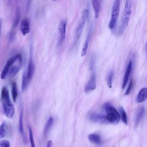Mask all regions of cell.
<instances>
[{
    "instance_id": "1",
    "label": "cell",
    "mask_w": 147,
    "mask_h": 147,
    "mask_svg": "<svg viewBox=\"0 0 147 147\" xmlns=\"http://www.w3.org/2000/svg\"><path fill=\"white\" fill-rule=\"evenodd\" d=\"M1 99L4 114L8 118H12L14 115L15 107L10 100L9 91L5 86L2 88Z\"/></svg>"
},
{
    "instance_id": "2",
    "label": "cell",
    "mask_w": 147,
    "mask_h": 147,
    "mask_svg": "<svg viewBox=\"0 0 147 147\" xmlns=\"http://www.w3.org/2000/svg\"><path fill=\"white\" fill-rule=\"evenodd\" d=\"M131 11V2L130 0H126L121 17V24L118 29V34H122L127 28L130 18Z\"/></svg>"
},
{
    "instance_id": "3",
    "label": "cell",
    "mask_w": 147,
    "mask_h": 147,
    "mask_svg": "<svg viewBox=\"0 0 147 147\" xmlns=\"http://www.w3.org/2000/svg\"><path fill=\"white\" fill-rule=\"evenodd\" d=\"M103 109L106 114H103L106 122L110 123H117L120 120V114L119 112L109 103H105Z\"/></svg>"
},
{
    "instance_id": "4",
    "label": "cell",
    "mask_w": 147,
    "mask_h": 147,
    "mask_svg": "<svg viewBox=\"0 0 147 147\" xmlns=\"http://www.w3.org/2000/svg\"><path fill=\"white\" fill-rule=\"evenodd\" d=\"M88 15H89V10L88 9H84L82 11L80 20L75 29V38H74L75 44L77 43L78 41L80 38L82 32L86 25V23L87 22V18L88 17Z\"/></svg>"
},
{
    "instance_id": "5",
    "label": "cell",
    "mask_w": 147,
    "mask_h": 147,
    "mask_svg": "<svg viewBox=\"0 0 147 147\" xmlns=\"http://www.w3.org/2000/svg\"><path fill=\"white\" fill-rule=\"evenodd\" d=\"M121 0H114L110 20L108 25V27L110 29H113L115 26L119 13Z\"/></svg>"
},
{
    "instance_id": "6",
    "label": "cell",
    "mask_w": 147,
    "mask_h": 147,
    "mask_svg": "<svg viewBox=\"0 0 147 147\" xmlns=\"http://www.w3.org/2000/svg\"><path fill=\"white\" fill-rule=\"evenodd\" d=\"M66 26L67 21L65 20H61L58 26V42L59 45H61L64 41L66 33Z\"/></svg>"
},
{
    "instance_id": "7",
    "label": "cell",
    "mask_w": 147,
    "mask_h": 147,
    "mask_svg": "<svg viewBox=\"0 0 147 147\" xmlns=\"http://www.w3.org/2000/svg\"><path fill=\"white\" fill-rule=\"evenodd\" d=\"M20 54H17L15 56L10 57L6 62V63L5 64L3 69L2 71V72L1 74V79H5L7 75V73L9 72V70L10 68V67L15 63V61L17 60V58L18 57Z\"/></svg>"
},
{
    "instance_id": "8",
    "label": "cell",
    "mask_w": 147,
    "mask_h": 147,
    "mask_svg": "<svg viewBox=\"0 0 147 147\" xmlns=\"http://www.w3.org/2000/svg\"><path fill=\"white\" fill-rule=\"evenodd\" d=\"M14 63L10 67V68L9 70V72L7 73V76H8L10 78H12V77H14V76H16L18 74V72H19L20 69L21 68V67L22 65V60L21 55L17 59V60L16 61V64L14 65Z\"/></svg>"
},
{
    "instance_id": "9",
    "label": "cell",
    "mask_w": 147,
    "mask_h": 147,
    "mask_svg": "<svg viewBox=\"0 0 147 147\" xmlns=\"http://www.w3.org/2000/svg\"><path fill=\"white\" fill-rule=\"evenodd\" d=\"M96 87V77L95 73H92L91 75V77L86 85L84 87V91L86 94L90 92L91 91H94Z\"/></svg>"
},
{
    "instance_id": "10",
    "label": "cell",
    "mask_w": 147,
    "mask_h": 147,
    "mask_svg": "<svg viewBox=\"0 0 147 147\" xmlns=\"http://www.w3.org/2000/svg\"><path fill=\"white\" fill-rule=\"evenodd\" d=\"M132 67H133V62L131 60H130L127 66L125 75H124V77L123 79V82H122V88L123 89L125 87L126 85L127 84V82H128V80L129 78V76L131 74V69H132Z\"/></svg>"
},
{
    "instance_id": "11",
    "label": "cell",
    "mask_w": 147,
    "mask_h": 147,
    "mask_svg": "<svg viewBox=\"0 0 147 147\" xmlns=\"http://www.w3.org/2000/svg\"><path fill=\"white\" fill-rule=\"evenodd\" d=\"M91 34H92V28H90L87 33L86 40L84 41V44H83L82 49V51H81V56L82 57L84 56L87 53L89 43H90V41L91 37Z\"/></svg>"
},
{
    "instance_id": "12",
    "label": "cell",
    "mask_w": 147,
    "mask_h": 147,
    "mask_svg": "<svg viewBox=\"0 0 147 147\" xmlns=\"http://www.w3.org/2000/svg\"><path fill=\"white\" fill-rule=\"evenodd\" d=\"M20 30L24 36L26 35L30 32V24L28 19L24 18L21 21Z\"/></svg>"
},
{
    "instance_id": "13",
    "label": "cell",
    "mask_w": 147,
    "mask_h": 147,
    "mask_svg": "<svg viewBox=\"0 0 147 147\" xmlns=\"http://www.w3.org/2000/svg\"><path fill=\"white\" fill-rule=\"evenodd\" d=\"M26 72V75L28 80L30 82L33 78V76L34 75V65L32 60V56H30L29 63H28V70Z\"/></svg>"
},
{
    "instance_id": "14",
    "label": "cell",
    "mask_w": 147,
    "mask_h": 147,
    "mask_svg": "<svg viewBox=\"0 0 147 147\" xmlns=\"http://www.w3.org/2000/svg\"><path fill=\"white\" fill-rule=\"evenodd\" d=\"M147 98V88H142L139 91L137 97H136V102L137 103H142L144 102Z\"/></svg>"
},
{
    "instance_id": "15",
    "label": "cell",
    "mask_w": 147,
    "mask_h": 147,
    "mask_svg": "<svg viewBox=\"0 0 147 147\" xmlns=\"http://www.w3.org/2000/svg\"><path fill=\"white\" fill-rule=\"evenodd\" d=\"M92 5L94 11L95 18H98L100 10V0H92Z\"/></svg>"
},
{
    "instance_id": "16",
    "label": "cell",
    "mask_w": 147,
    "mask_h": 147,
    "mask_svg": "<svg viewBox=\"0 0 147 147\" xmlns=\"http://www.w3.org/2000/svg\"><path fill=\"white\" fill-rule=\"evenodd\" d=\"M88 138L90 142L95 144H100L102 141L101 138L99 135L95 133H92L89 134L88 136Z\"/></svg>"
},
{
    "instance_id": "17",
    "label": "cell",
    "mask_w": 147,
    "mask_h": 147,
    "mask_svg": "<svg viewBox=\"0 0 147 147\" xmlns=\"http://www.w3.org/2000/svg\"><path fill=\"white\" fill-rule=\"evenodd\" d=\"M53 118L51 117L48 118V119L46 122V123H45L44 128V136H47L48 133L50 129L51 128V127L53 125Z\"/></svg>"
},
{
    "instance_id": "18",
    "label": "cell",
    "mask_w": 147,
    "mask_h": 147,
    "mask_svg": "<svg viewBox=\"0 0 147 147\" xmlns=\"http://www.w3.org/2000/svg\"><path fill=\"white\" fill-rule=\"evenodd\" d=\"M144 113V107L143 106L140 107L137 110V111L136 115V119H135L136 126H137L138 125L139 122L142 119V117H143Z\"/></svg>"
},
{
    "instance_id": "19",
    "label": "cell",
    "mask_w": 147,
    "mask_h": 147,
    "mask_svg": "<svg viewBox=\"0 0 147 147\" xmlns=\"http://www.w3.org/2000/svg\"><path fill=\"white\" fill-rule=\"evenodd\" d=\"M7 124L6 122H2L0 125V140L2 139L7 134Z\"/></svg>"
},
{
    "instance_id": "20",
    "label": "cell",
    "mask_w": 147,
    "mask_h": 147,
    "mask_svg": "<svg viewBox=\"0 0 147 147\" xmlns=\"http://www.w3.org/2000/svg\"><path fill=\"white\" fill-rule=\"evenodd\" d=\"M11 96L13 101L15 102L18 96V90L16 82H13L11 85Z\"/></svg>"
},
{
    "instance_id": "21",
    "label": "cell",
    "mask_w": 147,
    "mask_h": 147,
    "mask_svg": "<svg viewBox=\"0 0 147 147\" xmlns=\"http://www.w3.org/2000/svg\"><path fill=\"white\" fill-rule=\"evenodd\" d=\"M18 130L20 133L24 135V125H23V111L22 110H21L20 114V118H19V123H18Z\"/></svg>"
},
{
    "instance_id": "22",
    "label": "cell",
    "mask_w": 147,
    "mask_h": 147,
    "mask_svg": "<svg viewBox=\"0 0 147 147\" xmlns=\"http://www.w3.org/2000/svg\"><path fill=\"white\" fill-rule=\"evenodd\" d=\"M29 81L28 79L27 78V75H26V72H24L23 75H22V90L24 91L26 90V88L28 87V83H29Z\"/></svg>"
},
{
    "instance_id": "23",
    "label": "cell",
    "mask_w": 147,
    "mask_h": 147,
    "mask_svg": "<svg viewBox=\"0 0 147 147\" xmlns=\"http://www.w3.org/2000/svg\"><path fill=\"white\" fill-rule=\"evenodd\" d=\"M119 114H121L120 118H121L123 123L125 125H127V118L125 110L122 107H121L119 109Z\"/></svg>"
},
{
    "instance_id": "24",
    "label": "cell",
    "mask_w": 147,
    "mask_h": 147,
    "mask_svg": "<svg viewBox=\"0 0 147 147\" xmlns=\"http://www.w3.org/2000/svg\"><path fill=\"white\" fill-rule=\"evenodd\" d=\"M114 76V72L111 71L109 72L107 78V84L109 88H111L112 87V83H113V79Z\"/></svg>"
},
{
    "instance_id": "25",
    "label": "cell",
    "mask_w": 147,
    "mask_h": 147,
    "mask_svg": "<svg viewBox=\"0 0 147 147\" xmlns=\"http://www.w3.org/2000/svg\"><path fill=\"white\" fill-rule=\"evenodd\" d=\"M29 141L30 144V147H35V143L33 137V134L32 131V129L29 126Z\"/></svg>"
},
{
    "instance_id": "26",
    "label": "cell",
    "mask_w": 147,
    "mask_h": 147,
    "mask_svg": "<svg viewBox=\"0 0 147 147\" xmlns=\"http://www.w3.org/2000/svg\"><path fill=\"white\" fill-rule=\"evenodd\" d=\"M0 147H10L9 141L6 140H0Z\"/></svg>"
},
{
    "instance_id": "27",
    "label": "cell",
    "mask_w": 147,
    "mask_h": 147,
    "mask_svg": "<svg viewBox=\"0 0 147 147\" xmlns=\"http://www.w3.org/2000/svg\"><path fill=\"white\" fill-rule=\"evenodd\" d=\"M133 85V80H131L130 82V83H129V86H128V87H127V90H126V92H125V95H128L130 94V91H131V88H132Z\"/></svg>"
},
{
    "instance_id": "28",
    "label": "cell",
    "mask_w": 147,
    "mask_h": 147,
    "mask_svg": "<svg viewBox=\"0 0 147 147\" xmlns=\"http://www.w3.org/2000/svg\"><path fill=\"white\" fill-rule=\"evenodd\" d=\"M52 141L51 140H49L47 142V147H52Z\"/></svg>"
},
{
    "instance_id": "29",
    "label": "cell",
    "mask_w": 147,
    "mask_h": 147,
    "mask_svg": "<svg viewBox=\"0 0 147 147\" xmlns=\"http://www.w3.org/2000/svg\"><path fill=\"white\" fill-rule=\"evenodd\" d=\"M2 21L1 19H0V36H1V28H2Z\"/></svg>"
},
{
    "instance_id": "30",
    "label": "cell",
    "mask_w": 147,
    "mask_h": 147,
    "mask_svg": "<svg viewBox=\"0 0 147 147\" xmlns=\"http://www.w3.org/2000/svg\"><path fill=\"white\" fill-rule=\"evenodd\" d=\"M53 1H56V0H53Z\"/></svg>"
},
{
    "instance_id": "31",
    "label": "cell",
    "mask_w": 147,
    "mask_h": 147,
    "mask_svg": "<svg viewBox=\"0 0 147 147\" xmlns=\"http://www.w3.org/2000/svg\"><path fill=\"white\" fill-rule=\"evenodd\" d=\"M100 1H102V0H100Z\"/></svg>"
}]
</instances>
